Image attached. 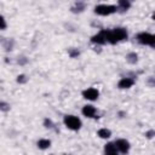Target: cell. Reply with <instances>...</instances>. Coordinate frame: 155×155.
Wrapping results in <instances>:
<instances>
[{
    "label": "cell",
    "instance_id": "6da1fadb",
    "mask_svg": "<svg viewBox=\"0 0 155 155\" xmlns=\"http://www.w3.org/2000/svg\"><path fill=\"white\" fill-rule=\"evenodd\" d=\"M127 39V31L125 28H115L113 30H108L107 29V40L108 42L115 45L116 42L119 41H122V40H126Z\"/></svg>",
    "mask_w": 155,
    "mask_h": 155
},
{
    "label": "cell",
    "instance_id": "7a4b0ae2",
    "mask_svg": "<svg viewBox=\"0 0 155 155\" xmlns=\"http://www.w3.org/2000/svg\"><path fill=\"white\" fill-rule=\"evenodd\" d=\"M63 121H64V125H65L69 130L78 131V130H80V127H81V120H80L79 117L74 116V115H65L64 119H63Z\"/></svg>",
    "mask_w": 155,
    "mask_h": 155
},
{
    "label": "cell",
    "instance_id": "3957f363",
    "mask_svg": "<svg viewBox=\"0 0 155 155\" xmlns=\"http://www.w3.org/2000/svg\"><path fill=\"white\" fill-rule=\"evenodd\" d=\"M137 41L142 45H148L151 47H155V34L149 33H139L137 35Z\"/></svg>",
    "mask_w": 155,
    "mask_h": 155
},
{
    "label": "cell",
    "instance_id": "277c9868",
    "mask_svg": "<svg viewBox=\"0 0 155 155\" xmlns=\"http://www.w3.org/2000/svg\"><path fill=\"white\" fill-rule=\"evenodd\" d=\"M116 12V6L114 5H98L94 7V13L99 16H109Z\"/></svg>",
    "mask_w": 155,
    "mask_h": 155
},
{
    "label": "cell",
    "instance_id": "5b68a950",
    "mask_svg": "<svg viewBox=\"0 0 155 155\" xmlns=\"http://www.w3.org/2000/svg\"><path fill=\"white\" fill-rule=\"evenodd\" d=\"M91 42L97 44V45H104L105 42H108V40H107V29H102L98 34L93 35L91 38Z\"/></svg>",
    "mask_w": 155,
    "mask_h": 155
},
{
    "label": "cell",
    "instance_id": "8992f818",
    "mask_svg": "<svg viewBox=\"0 0 155 155\" xmlns=\"http://www.w3.org/2000/svg\"><path fill=\"white\" fill-rule=\"evenodd\" d=\"M82 96H84V98H86L88 101H96L98 98V96H99V92L96 88L90 87V88L82 91Z\"/></svg>",
    "mask_w": 155,
    "mask_h": 155
},
{
    "label": "cell",
    "instance_id": "52a82bcc",
    "mask_svg": "<svg viewBox=\"0 0 155 155\" xmlns=\"http://www.w3.org/2000/svg\"><path fill=\"white\" fill-rule=\"evenodd\" d=\"M115 144H116L117 150L120 153H122V154H126L130 150V143L126 139H116L115 140Z\"/></svg>",
    "mask_w": 155,
    "mask_h": 155
},
{
    "label": "cell",
    "instance_id": "ba28073f",
    "mask_svg": "<svg viewBox=\"0 0 155 155\" xmlns=\"http://www.w3.org/2000/svg\"><path fill=\"white\" fill-rule=\"evenodd\" d=\"M133 84H134V80H133V79H131V78H122V79L119 81L117 87L125 90V88H130V87H132Z\"/></svg>",
    "mask_w": 155,
    "mask_h": 155
},
{
    "label": "cell",
    "instance_id": "9c48e42d",
    "mask_svg": "<svg viewBox=\"0 0 155 155\" xmlns=\"http://www.w3.org/2000/svg\"><path fill=\"white\" fill-rule=\"evenodd\" d=\"M96 108L93 105H85L82 108V114L86 116V117H97L96 116Z\"/></svg>",
    "mask_w": 155,
    "mask_h": 155
},
{
    "label": "cell",
    "instance_id": "30bf717a",
    "mask_svg": "<svg viewBox=\"0 0 155 155\" xmlns=\"http://www.w3.org/2000/svg\"><path fill=\"white\" fill-rule=\"evenodd\" d=\"M117 151H119V150H117L115 143H107L105 147H104V153H105V154L115 155V154H117Z\"/></svg>",
    "mask_w": 155,
    "mask_h": 155
},
{
    "label": "cell",
    "instance_id": "8fae6325",
    "mask_svg": "<svg viewBox=\"0 0 155 155\" xmlns=\"http://www.w3.org/2000/svg\"><path fill=\"white\" fill-rule=\"evenodd\" d=\"M126 61L130 64H136L137 61H138V54L136 52H130V53L126 54Z\"/></svg>",
    "mask_w": 155,
    "mask_h": 155
},
{
    "label": "cell",
    "instance_id": "7c38bea8",
    "mask_svg": "<svg viewBox=\"0 0 155 155\" xmlns=\"http://www.w3.org/2000/svg\"><path fill=\"white\" fill-rule=\"evenodd\" d=\"M97 134H98L101 138L107 139V138H109V137L111 136V132H110V130H108V128H101V130H98Z\"/></svg>",
    "mask_w": 155,
    "mask_h": 155
},
{
    "label": "cell",
    "instance_id": "4fadbf2b",
    "mask_svg": "<svg viewBox=\"0 0 155 155\" xmlns=\"http://www.w3.org/2000/svg\"><path fill=\"white\" fill-rule=\"evenodd\" d=\"M38 147L40 149H47L51 147V140L50 139H39L38 140Z\"/></svg>",
    "mask_w": 155,
    "mask_h": 155
},
{
    "label": "cell",
    "instance_id": "5bb4252c",
    "mask_svg": "<svg viewBox=\"0 0 155 155\" xmlns=\"http://www.w3.org/2000/svg\"><path fill=\"white\" fill-rule=\"evenodd\" d=\"M117 4H119V7L121 8V11H127L130 8V6H131L128 0H119Z\"/></svg>",
    "mask_w": 155,
    "mask_h": 155
},
{
    "label": "cell",
    "instance_id": "9a60e30c",
    "mask_svg": "<svg viewBox=\"0 0 155 155\" xmlns=\"http://www.w3.org/2000/svg\"><path fill=\"white\" fill-rule=\"evenodd\" d=\"M84 10H85V5H84L82 2H78L76 5H74V6L71 7V12H74V13L82 12Z\"/></svg>",
    "mask_w": 155,
    "mask_h": 155
},
{
    "label": "cell",
    "instance_id": "2e32d148",
    "mask_svg": "<svg viewBox=\"0 0 155 155\" xmlns=\"http://www.w3.org/2000/svg\"><path fill=\"white\" fill-rule=\"evenodd\" d=\"M68 53H69V56H70L71 58H76V57L80 54V51H79L78 48H69Z\"/></svg>",
    "mask_w": 155,
    "mask_h": 155
},
{
    "label": "cell",
    "instance_id": "e0dca14e",
    "mask_svg": "<svg viewBox=\"0 0 155 155\" xmlns=\"http://www.w3.org/2000/svg\"><path fill=\"white\" fill-rule=\"evenodd\" d=\"M28 81V78H27V75H24V74H21V75H18L17 76V82L18 84H25Z\"/></svg>",
    "mask_w": 155,
    "mask_h": 155
},
{
    "label": "cell",
    "instance_id": "ac0fdd59",
    "mask_svg": "<svg viewBox=\"0 0 155 155\" xmlns=\"http://www.w3.org/2000/svg\"><path fill=\"white\" fill-rule=\"evenodd\" d=\"M44 126L46 127V128H53V122H52V120L51 119H45L44 120Z\"/></svg>",
    "mask_w": 155,
    "mask_h": 155
},
{
    "label": "cell",
    "instance_id": "d6986e66",
    "mask_svg": "<svg viewBox=\"0 0 155 155\" xmlns=\"http://www.w3.org/2000/svg\"><path fill=\"white\" fill-rule=\"evenodd\" d=\"M147 85L150 86V87H155V76H150L147 80Z\"/></svg>",
    "mask_w": 155,
    "mask_h": 155
},
{
    "label": "cell",
    "instance_id": "ffe728a7",
    "mask_svg": "<svg viewBox=\"0 0 155 155\" xmlns=\"http://www.w3.org/2000/svg\"><path fill=\"white\" fill-rule=\"evenodd\" d=\"M0 109H1L2 111H7V110L10 109V105H8L7 103H5V102H1V103H0Z\"/></svg>",
    "mask_w": 155,
    "mask_h": 155
},
{
    "label": "cell",
    "instance_id": "44dd1931",
    "mask_svg": "<svg viewBox=\"0 0 155 155\" xmlns=\"http://www.w3.org/2000/svg\"><path fill=\"white\" fill-rule=\"evenodd\" d=\"M154 136H155V130H149V131H147V132H145V137H147V138H149V139H150V138H153Z\"/></svg>",
    "mask_w": 155,
    "mask_h": 155
},
{
    "label": "cell",
    "instance_id": "7402d4cb",
    "mask_svg": "<svg viewBox=\"0 0 155 155\" xmlns=\"http://www.w3.org/2000/svg\"><path fill=\"white\" fill-rule=\"evenodd\" d=\"M1 29H2V30L6 29V21H5L4 17H1Z\"/></svg>",
    "mask_w": 155,
    "mask_h": 155
},
{
    "label": "cell",
    "instance_id": "603a6c76",
    "mask_svg": "<svg viewBox=\"0 0 155 155\" xmlns=\"http://www.w3.org/2000/svg\"><path fill=\"white\" fill-rule=\"evenodd\" d=\"M18 63H19V64H24V63H27V59H25V57H22V59H21V61L18 59Z\"/></svg>",
    "mask_w": 155,
    "mask_h": 155
},
{
    "label": "cell",
    "instance_id": "cb8c5ba5",
    "mask_svg": "<svg viewBox=\"0 0 155 155\" xmlns=\"http://www.w3.org/2000/svg\"><path fill=\"white\" fill-rule=\"evenodd\" d=\"M151 18H153V19H154V21H155V12H154V13H153V16H151Z\"/></svg>",
    "mask_w": 155,
    "mask_h": 155
},
{
    "label": "cell",
    "instance_id": "d4e9b609",
    "mask_svg": "<svg viewBox=\"0 0 155 155\" xmlns=\"http://www.w3.org/2000/svg\"><path fill=\"white\" fill-rule=\"evenodd\" d=\"M128 1H133V0H128Z\"/></svg>",
    "mask_w": 155,
    "mask_h": 155
}]
</instances>
